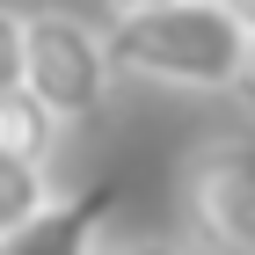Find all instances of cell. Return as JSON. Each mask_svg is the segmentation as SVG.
<instances>
[{
  "label": "cell",
  "mask_w": 255,
  "mask_h": 255,
  "mask_svg": "<svg viewBox=\"0 0 255 255\" xmlns=\"http://www.w3.org/2000/svg\"><path fill=\"white\" fill-rule=\"evenodd\" d=\"M102 44H110V66L131 80L182 88V95H226L241 51H248V29L219 0H168V7L117 15Z\"/></svg>",
  "instance_id": "obj_1"
},
{
  "label": "cell",
  "mask_w": 255,
  "mask_h": 255,
  "mask_svg": "<svg viewBox=\"0 0 255 255\" xmlns=\"http://www.w3.org/2000/svg\"><path fill=\"white\" fill-rule=\"evenodd\" d=\"M22 88L59 124L95 117L102 102H110V88H117V66H110L102 29L80 22V15H66V7L22 15Z\"/></svg>",
  "instance_id": "obj_2"
},
{
  "label": "cell",
  "mask_w": 255,
  "mask_h": 255,
  "mask_svg": "<svg viewBox=\"0 0 255 255\" xmlns=\"http://www.w3.org/2000/svg\"><path fill=\"white\" fill-rule=\"evenodd\" d=\"M190 255H255V138H212L182 160Z\"/></svg>",
  "instance_id": "obj_3"
},
{
  "label": "cell",
  "mask_w": 255,
  "mask_h": 255,
  "mask_svg": "<svg viewBox=\"0 0 255 255\" xmlns=\"http://www.w3.org/2000/svg\"><path fill=\"white\" fill-rule=\"evenodd\" d=\"M110 212H117V182H95V190H73V197H44L0 241V255H102Z\"/></svg>",
  "instance_id": "obj_4"
},
{
  "label": "cell",
  "mask_w": 255,
  "mask_h": 255,
  "mask_svg": "<svg viewBox=\"0 0 255 255\" xmlns=\"http://www.w3.org/2000/svg\"><path fill=\"white\" fill-rule=\"evenodd\" d=\"M59 131H66V124L51 117L29 88H0V153H7V160H37V168H51Z\"/></svg>",
  "instance_id": "obj_5"
},
{
  "label": "cell",
  "mask_w": 255,
  "mask_h": 255,
  "mask_svg": "<svg viewBox=\"0 0 255 255\" xmlns=\"http://www.w3.org/2000/svg\"><path fill=\"white\" fill-rule=\"evenodd\" d=\"M0 88H22V15L0 7Z\"/></svg>",
  "instance_id": "obj_6"
},
{
  "label": "cell",
  "mask_w": 255,
  "mask_h": 255,
  "mask_svg": "<svg viewBox=\"0 0 255 255\" xmlns=\"http://www.w3.org/2000/svg\"><path fill=\"white\" fill-rule=\"evenodd\" d=\"M102 255H190V248L168 234H117V241H102Z\"/></svg>",
  "instance_id": "obj_7"
},
{
  "label": "cell",
  "mask_w": 255,
  "mask_h": 255,
  "mask_svg": "<svg viewBox=\"0 0 255 255\" xmlns=\"http://www.w3.org/2000/svg\"><path fill=\"white\" fill-rule=\"evenodd\" d=\"M226 95H234L241 110L255 117V37H248V51H241V66H234V88H226Z\"/></svg>",
  "instance_id": "obj_8"
},
{
  "label": "cell",
  "mask_w": 255,
  "mask_h": 255,
  "mask_svg": "<svg viewBox=\"0 0 255 255\" xmlns=\"http://www.w3.org/2000/svg\"><path fill=\"white\" fill-rule=\"evenodd\" d=\"M138 7H168V0H102V15L117 22V15H138Z\"/></svg>",
  "instance_id": "obj_9"
},
{
  "label": "cell",
  "mask_w": 255,
  "mask_h": 255,
  "mask_svg": "<svg viewBox=\"0 0 255 255\" xmlns=\"http://www.w3.org/2000/svg\"><path fill=\"white\" fill-rule=\"evenodd\" d=\"M219 7H226V15H234L241 29H248V37H255V0H219Z\"/></svg>",
  "instance_id": "obj_10"
}]
</instances>
